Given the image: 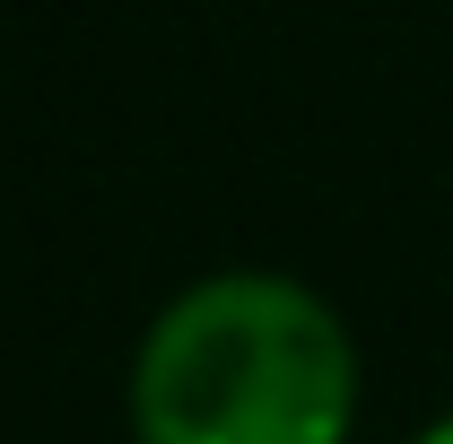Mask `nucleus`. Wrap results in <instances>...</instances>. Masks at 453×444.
<instances>
[{"label": "nucleus", "mask_w": 453, "mask_h": 444, "mask_svg": "<svg viewBox=\"0 0 453 444\" xmlns=\"http://www.w3.org/2000/svg\"><path fill=\"white\" fill-rule=\"evenodd\" d=\"M366 366L323 287L288 271L183 279L131 348V444H349Z\"/></svg>", "instance_id": "obj_1"}, {"label": "nucleus", "mask_w": 453, "mask_h": 444, "mask_svg": "<svg viewBox=\"0 0 453 444\" xmlns=\"http://www.w3.org/2000/svg\"><path fill=\"white\" fill-rule=\"evenodd\" d=\"M410 444H453V410H445V418H427V427H418Z\"/></svg>", "instance_id": "obj_2"}]
</instances>
